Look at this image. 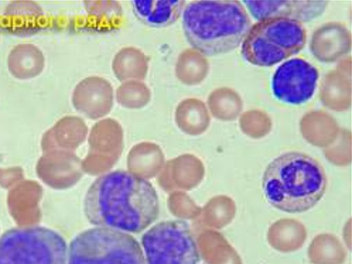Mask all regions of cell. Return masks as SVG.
Here are the masks:
<instances>
[{"label": "cell", "instance_id": "1", "mask_svg": "<svg viewBox=\"0 0 352 264\" xmlns=\"http://www.w3.org/2000/svg\"><path fill=\"white\" fill-rule=\"evenodd\" d=\"M84 210L93 225L138 233L155 221L160 204L156 190L148 180L117 170L92 183L85 195Z\"/></svg>", "mask_w": 352, "mask_h": 264}, {"label": "cell", "instance_id": "2", "mask_svg": "<svg viewBox=\"0 0 352 264\" xmlns=\"http://www.w3.org/2000/svg\"><path fill=\"white\" fill-rule=\"evenodd\" d=\"M184 36L203 56L228 53L243 41L252 23L239 1H193L182 14Z\"/></svg>", "mask_w": 352, "mask_h": 264}, {"label": "cell", "instance_id": "3", "mask_svg": "<svg viewBox=\"0 0 352 264\" xmlns=\"http://www.w3.org/2000/svg\"><path fill=\"white\" fill-rule=\"evenodd\" d=\"M262 186L267 201L289 213L305 212L322 197L327 178L320 164L296 151L283 153L267 166Z\"/></svg>", "mask_w": 352, "mask_h": 264}, {"label": "cell", "instance_id": "4", "mask_svg": "<svg viewBox=\"0 0 352 264\" xmlns=\"http://www.w3.org/2000/svg\"><path fill=\"white\" fill-rule=\"evenodd\" d=\"M306 41V30L300 22L268 18L251 26L242 42L241 53L252 65L270 67L298 54Z\"/></svg>", "mask_w": 352, "mask_h": 264}, {"label": "cell", "instance_id": "5", "mask_svg": "<svg viewBox=\"0 0 352 264\" xmlns=\"http://www.w3.org/2000/svg\"><path fill=\"white\" fill-rule=\"evenodd\" d=\"M67 264H146L137 240L119 230L97 227L86 230L71 241Z\"/></svg>", "mask_w": 352, "mask_h": 264}, {"label": "cell", "instance_id": "6", "mask_svg": "<svg viewBox=\"0 0 352 264\" xmlns=\"http://www.w3.org/2000/svg\"><path fill=\"white\" fill-rule=\"evenodd\" d=\"M67 260L65 239L48 228H12L0 238V264H67Z\"/></svg>", "mask_w": 352, "mask_h": 264}, {"label": "cell", "instance_id": "7", "mask_svg": "<svg viewBox=\"0 0 352 264\" xmlns=\"http://www.w3.org/2000/svg\"><path fill=\"white\" fill-rule=\"evenodd\" d=\"M146 264H198L200 256L188 224L181 220L153 226L142 237Z\"/></svg>", "mask_w": 352, "mask_h": 264}, {"label": "cell", "instance_id": "8", "mask_svg": "<svg viewBox=\"0 0 352 264\" xmlns=\"http://www.w3.org/2000/svg\"><path fill=\"white\" fill-rule=\"evenodd\" d=\"M319 78L318 69L305 59L287 60L276 69L272 80V89L279 100L300 104L314 94Z\"/></svg>", "mask_w": 352, "mask_h": 264}, {"label": "cell", "instance_id": "9", "mask_svg": "<svg viewBox=\"0 0 352 264\" xmlns=\"http://www.w3.org/2000/svg\"><path fill=\"white\" fill-rule=\"evenodd\" d=\"M326 1H243L256 20L283 18L300 22L311 21L324 13Z\"/></svg>", "mask_w": 352, "mask_h": 264}, {"label": "cell", "instance_id": "10", "mask_svg": "<svg viewBox=\"0 0 352 264\" xmlns=\"http://www.w3.org/2000/svg\"><path fill=\"white\" fill-rule=\"evenodd\" d=\"M113 89L102 77L92 76L82 80L73 94V104L81 113L91 119L102 118L113 105Z\"/></svg>", "mask_w": 352, "mask_h": 264}, {"label": "cell", "instance_id": "11", "mask_svg": "<svg viewBox=\"0 0 352 264\" xmlns=\"http://www.w3.org/2000/svg\"><path fill=\"white\" fill-rule=\"evenodd\" d=\"M133 12L142 23L153 28H164L182 16L184 1L144 0L131 1Z\"/></svg>", "mask_w": 352, "mask_h": 264}, {"label": "cell", "instance_id": "12", "mask_svg": "<svg viewBox=\"0 0 352 264\" xmlns=\"http://www.w3.org/2000/svg\"><path fill=\"white\" fill-rule=\"evenodd\" d=\"M148 69V58L140 49L125 47L114 56L112 70L116 78L122 82L143 80Z\"/></svg>", "mask_w": 352, "mask_h": 264}, {"label": "cell", "instance_id": "13", "mask_svg": "<svg viewBox=\"0 0 352 264\" xmlns=\"http://www.w3.org/2000/svg\"><path fill=\"white\" fill-rule=\"evenodd\" d=\"M115 96L120 106L130 109H138L150 102L151 93L143 81L128 80L118 86Z\"/></svg>", "mask_w": 352, "mask_h": 264}, {"label": "cell", "instance_id": "14", "mask_svg": "<svg viewBox=\"0 0 352 264\" xmlns=\"http://www.w3.org/2000/svg\"><path fill=\"white\" fill-rule=\"evenodd\" d=\"M203 56L192 48L182 52L175 63V73L177 78L185 85L197 82L202 74Z\"/></svg>", "mask_w": 352, "mask_h": 264}, {"label": "cell", "instance_id": "15", "mask_svg": "<svg viewBox=\"0 0 352 264\" xmlns=\"http://www.w3.org/2000/svg\"><path fill=\"white\" fill-rule=\"evenodd\" d=\"M204 118V109L195 99L187 98L181 101L175 111V119L177 125L186 131L197 128Z\"/></svg>", "mask_w": 352, "mask_h": 264}, {"label": "cell", "instance_id": "16", "mask_svg": "<svg viewBox=\"0 0 352 264\" xmlns=\"http://www.w3.org/2000/svg\"><path fill=\"white\" fill-rule=\"evenodd\" d=\"M334 242H313L309 250L311 262L313 264H342L345 259V252L340 243Z\"/></svg>", "mask_w": 352, "mask_h": 264}, {"label": "cell", "instance_id": "17", "mask_svg": "<svg viewBox=\"0 0 352 264\" xmlns=\"http://www.w3.org/2000/svg\"><path fill=\"white\" fill-rule=\"evenodd\" d=\"M85 5L89 16L107 23L118 20L122 15L117 1H86Z\"/></svg>", "mask_w": 352, "mask_h": 264}]
</instances>
